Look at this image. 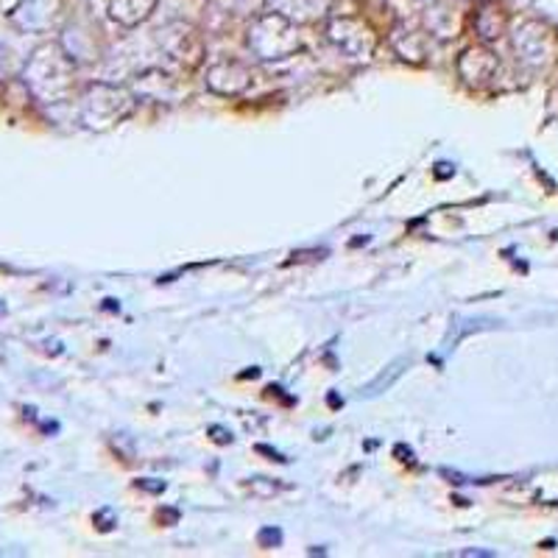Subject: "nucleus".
I'll use <instances>...</instances> for the list:
<instances>
[{
    "label": "nucleus",
    "mask_w": 558,
    "mask_h": 558,
    "mask_svg": "<svg viewBox=\"0 0 558 558\" xmlns=\"http://www.w3.org/2000/svg\"><path fill=\"white\" fill-rule=\"evenodd\" d=\"M248 48L263 62H279V59H291L302 51V37L286 14L266 12L248 28Z\"/></svg>",
    "instance_id": "nucleus-1"
},
{
    "label": "nucleus",
    "mask_w": 558,
    "mask_h": 558,
    "mask_svg": "<svg viewBox=\"0 0 558 558\" xmlns=\"http://www.w3.org/2000/svg\"><path fill=\"white\" fill-rule=\"evenodd\" d=\"M137 107V96L118 84H93L84 98V121L89 129H109L126 121Z\"/></svg>",
    "instance_id": "nucleus-2"
},
{
    "label": "nucleus",
    "mask_w": 558,
    "mask_h": 558,
    "mask_svg": "<svg viewBox=\"0 0 558 558\" xmlns=\"http://www.w3.org/2000/svg\"><path fill=\"white\" fill-rule=\"evenodd\" d=\"M327 39L336 45L338 51L347 53L349 59H368L377 48L375 32L355 14H336L327 23Z\"/></svg>",
    "instance_id": "nucleus-3"
},
{
    "label": "nucleus",
    "mask_w": 558,
    "mask_h": 558,
    "mask_svg": "<svg viewBox=\"0 0 558 558\" xmlns=\"http://www.w3.org/2000/svg\"><path fill=\"white\" fill-rule=\"evenodd\" d=\"M514 51L531 68H545L558 51L556 32L542 20H525L514 32Z\"/></svg>",
    "instance_id": "nucleus-4"
},
{
    "label": "nucleus",
    "mask_w": 558,
    "mask_h": 558,
    "mask_svg": "<svg viewBox=\"0 0 558 558\" xmlns=\"http://www.w3.org/2000/svg\"><path fill=\"white\" fill-rule=\"evenodd\" d=\"M159 45L166 48L168 57L177 59L184 68H198L204 59V39L191 23H171L159 34Z\"/></svg>",
    "instance_id": "nucleus-5"
},
{
    "label": "nucleus",
    "mask_w": 558,
    "mask_h": 558,
    "mask_svg": "<svg viewBox=\"0 0 558 558\" xmlns=\"http://www.w3.org/2000/svg\"><path fill=\"white\" fill-rule=\"evenodd\" d=\"M248 84H252V70L238 59H221L207 70V87L216 96H241L248 89Z\"/></svg>",
    "instance_id": "nucleus-6"
},
{
    "label": "nucleus",
    "mask_w": 558,
    "mask_h": 558,
    "mask_svg": "<svg viewBox=\"0 0 558 558\" xmlns=\"http://www.w3.org/2000/svg\"><path fill=\"white\" fill-rule=\"evenodd\" d=\"M500 68V59L495 57V51H488L486 45H475V48H466L458 59V76L463 78L472 87H481V84L492 82Z\"/></svg>",
    "instance_id": "nucleus-7"
},
{
    "label": "nucleus",
    "mask_w": 558,
    "mask_h": 558,
    "mask_svg": "<svg viewBox=\"0 0 558 558\" xmlns=\"http://www.w3.org/2000/svg\"><path fill=\"white\" fill-rule=\"evenodd\" d=\"M472 23H475V32L483 43H495V39L506 34L508 12L500 0H477Z\"/></svg>",
    "instance_id": "nucleus-8"
},
{
    "label": "nucleus",
    "mask_w": 558,
    "mask_h": 558,
    "mask_svg": "<svg viewBox=\"0 0 558 558\" xmlns=\"http://www.w3.org/2000/svg\"><path fill=\"white\" fill-rule=\"evenodd\" d=\"M157 3L159 0H109V17L121 26L134 28L151 17Z\"/></svg>",
    "instance_id": "nucleus-9"
},
{
    "label": "nucleus",
    "mask_w": 558,
    "mask_h": 558,
    "mask_svg": "<svg viewBox=\"0 0 558 558\" xmlns=\"http://www.w3.org/2000/svg\"><path fill=\"white\" fill-rule=\"evenodd\" d=\"M397 32L408 39V45H393V48H397V53H400L405 62L408 59H411V62H422V59L427 57L425 32H402V28H397Z\"/></svg>",
    "instance_id": "nucleus-10"
},
{
    "label": "nucleus",
    "mask_w": 558,
    "mask_h": 558,
    "mask_svg": "<svg viewBox=\"0 0 558 558\" xmlns=\"http://www.w3.org/2000/svg\"><path fill=\"white\" fill-rule=\"evenodd\" d=\"M422 3H430V7H433V3H438V0H422Z\"/></svg>",
    "instance_id": "nucleus-11"
}]
</instances>
